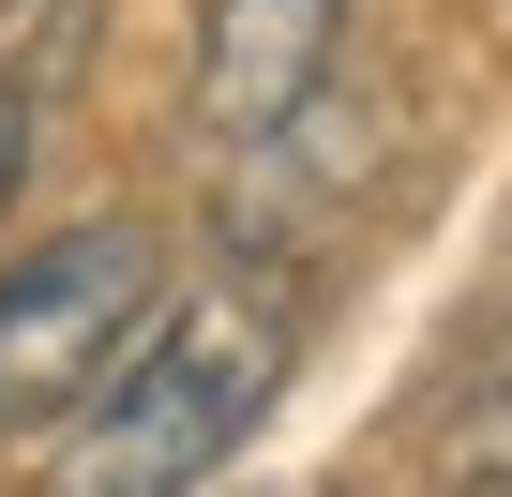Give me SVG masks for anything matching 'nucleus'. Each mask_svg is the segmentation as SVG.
<instances>
[{"label": "nucleus", "mask_w": 512, "mask_h": 497, "mask_svg": "<svg viewBox=\"0 0 512 497\" xmlns=\"http://www.w3.org/2000/svg\"><path fill=\"white\" fill-rule=\"evenodd\" d=\"M287 362H302V287H272V272H211L196 302L166 287V317L121 347V377L76 422H46V497H196L272 422Z\"/></svg>", "instance_id": "f257e3e1"}, {"label": "nucleus", "mask_w": 512, "mask_h": 497, "mask_svg": "<svg viewBox=\"0 0 512 497\" xmlns=\"http://www.w3.org/2000/svg\"><path fill=\"white\" fill-rule=\"evenodd\" d=\"M151 317H166V241L136 211H91L31 257H0V437L76 422Z\"/></svg>", "instance_id": "f03ea898"}, {"label": "nucleus", "mask_w": 512, "mask_h": 497, "mask_svg": "<svg viewBox=\"0 0 512 497\" xmlns=\"http://www.w3.org/2000/svg\"><path fill=\"white\" fill-rule=\"evenodd\" d=\"M347 16L362 0H196V61H181L196 151L211 166H272L347 76Z\"/></svg>", "instance_id": "7ed1b4c3"}, {"label": "nucleus", "mask_w": 512, "mask_h": 497, "mask_svg": "<svg viewBox=\"0 0 512 497\" xmlns=\"http://www.w3.org/2000/svg\"><path fill=\"white\" fill-rule=\"evenodd\" d=\"M422 467H437V497H512V332H497V347L437 392Z\"/></svg>", "instance_id": "20e7f679"}, {"label": "nucleus", "mask_w": 512, "mask_h": 497, "mask_svg": "<svg viewBox=\"0 0 512 497\" xmlns=\"http://www.w3.org/2000/svg\"><path fill=\"white\" fill-rule=\"evenodd\" d=\"M31 166H46V91H31V76H0V226H16Z\"/></svg>", "instance_id": "39448f33"}]
</instances>
